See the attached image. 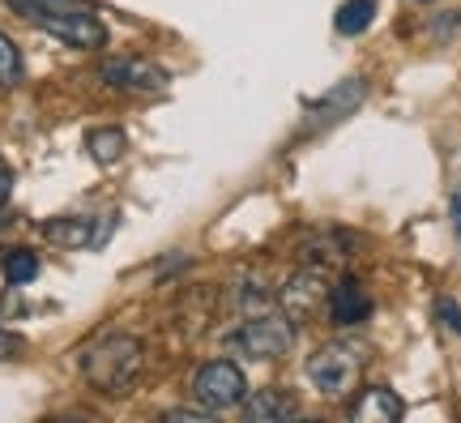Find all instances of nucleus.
<instances>
[{"mask_svg": "<svg viewBox=\"0 0 461 423\" xmlns=\"http://www.w3.org/2000/svg\"><path fill=\"white\" fill-rule=\"evenodd\" d=\"M5 278L14 282V287H26L39 278V257H34L31 248H9L5 253Z\"/></svg>", "mask_w": 461, "mask_h": 423, "instance_id": "nucleus-18", "label": "nucleus"}, {"mask_svg": "<svg viewBox=\"0 0 461 423\" xmlns=\"http://www.w3.org/2000/svg\"><path fill=\"white\" fill-rule=\"evenodd\" d=\"M325 308H330L333 326H363L367 317H372V295L363 291L359 278H338V282H330V299H325Z\"/></svg>", "mask_w": 461, "mask_h": 423, "instance_id": "nucleus-9", "label": "nucleus"}, {"mask_svg": "<svg viewBox=\"0 0 461 423\" xmlns=\"http://www.w3.org/2000/svg\"><path fill=\"white\" fill-rule=\"evenodd\" d=\"M240 410H244L248 423H286L299 415V402L282 390H248Z\"/></svg>", "mask_w": 461, "mask_h": 423, "instance_id": "nucleus-11", "label": "nucleus"}, {"mask_svg": "<svg viewBox=\"0 0 461 423\" xmlns=\"http://www.w3.org/2000/svg\"><path fill=\"white\" fill-rule=\"evenodd\" d=\"M363 98H367V82H363V78H346V82L333 86L321 103H312V112H308L312 115V120H308V129H321V124H338V120H346Z\"/></svg>", "mask_w": 461, "mask_h": 423, "instance_id": "nucleus-10", "label": "nucleus"}, {"mask_svg": "<svg viewBox=\"0 0 461 423\" xmlns=\"http://www.w3.org/2000/svg\"><path fill=\"white\" fill-rule=\"evenodd\" d=\"M22 78H26V60H22V51H17L14 39L0 31V90L22 86Z\"/></svg>", "mask_w": 461, "mask_h": 423, "instance_id": "nucleus-17", "label": "nucleus"}, {"mask_svg": "<svg viewBox=\"0 0 461 423\" xmlns=\"http://www.w3.org/2000/svg\"><path fill=\"white\" fill-rule=\"evenodd\" d=\"M453 231H457V240H461V193L453 197Z\"/></svg>", "mask_w": 461, "mask_h": 423, "instance_id": "nucleus-22", "label": "nucleus"}, {"mask_svg": "<svg viewBox=\"0 0 461 423\" xmlns=\"http://www.w3.org/2000/svg\"><path fill=\"white\" fill-rule=\"evenodd\" d=\"M26 351V342H22V334H9V329H0V363L5 359H14Z\"/></svg>", "mask_w": 461, "mask_h": 423, "instance_id": "nucleus-20", "label": "nucleus"}, {"mask_svg": "<svg viewBox=\"0 0 461 423\" xmlns=\"http://www.w3.org/2000/svg\"><path fill=\"white\" fill-rule=\"evenodd\" d=\"M376 17V0H342V9L333 17L338 34H363Z\"/></svg>", "mask_w": 461, "mask_h": 423, "instance_id": "nucleus-16", "label": "nucleus"}, {"mask_svg": "<svg viewBox=\"0 0 461 423\" xmlns=\"http://www.w3.org/2000/svg\"><path fill=\"white\" fill-rule=\"evenodd\" d=\"M193 398L205 410H235L248 398V376L235 359H210L193 376Z\"/></svg>", "mask_w": 461, "mask_h": 423, "instance_id": "nucleus-5", "label": "nucleus"}, {"mask_svg": "<svg viewBox=\"0 0 461 423\" xmlns=\"http://www.w3.org/2000/svg\"><path fill=\"white\" fill-rule=\"evenodd\" d=\"M99 78L112 90H129V95H163L171 82V73L146 56H112L99 65Z\"/></svg>", "mask_w": 461, "mask_h": 423, "instance_id": "nucleus-6", "label": "nucleus"}, {"mask_svg": "<svg viewBox=\"0 0 461 423\" xmlns=\"http://www.w3.org/2000/svg\"><path fill=\"white\" fill-rule=\"evenodd\" d=\"M299 342V321H291L282 308L261 312V317H244V326L227 334V351L244 359H282L291 355Z\"/></svg>", "mask_w": 461, "mask_h": 423, "instance_id": "nucleus-3", "label": "nucleus"}, {"mask_svg": "<svg viewBox=\"0 0 461 423\" xmlns=\"http://www.w3.org/2000/svg\"><path fill=\"white\" fill-rule=\"evenodd\" d=\"M124 150H129V133L124 129H90L86 133V154L95 159L99 167H112V163H120L124 159Z\"/></svg>", "mask_w": 461, "mask_h": 423, "instance_id": "nucleus-15", "label": "nucleus"}, {"mask_svg": "<svg viewBox=\"0 0 461 423\" xmlns=\"http://www.w3.org/2000/svg\"><path fill=\"white\" fill-rule=\"evenodd\" d=\"M9 193H14V167L0 159V206L9 201Z\"/></svg>", "mask_w": 461, "mask_h": 423, "instance_id": "nucleus-21", "label": "nucleus"}, {"mask_svg": "<svg viewBox=\"0 0 461 423\" xmlns=\"http://www.w3.org/2000/svg\"><path fill=\"white\" fill-rule=\"evenodd\" d=\"M115 231V214L103 218H86V214H65V218H51L43 223V240H51L56 248H99L107 235Z\"/></svg>", "mask_w": 461, "mask_h": 423, "instance_id": "nucleus-8", "label": "nucleus"}, {"mask_svg": "<svg viewBox=\"0 0 461 423\" xmlns=\"http://www.w3.org/2000/svg\"><path fill=\"white\" fill-rule=\"evenodd\" d=\"M436 317H440V326L448 329V334H457L461 338V308H457V299H436Z\"/></svg>", "mask_w": 461, "mask_h": 423, "instance_id": "nucleus-19", "label": "nucleus"}, {"mask_svg": "<svg viewBox=\"0 0 461 423\" xmlns=\"http://www.w3.org/2000/svg\"><path fill=\"white\" fill-rule=\"evenodd\" d=\"M5 5L17 17H26L31 26H39L43 34L68 43V48L99 51L107 43V26L86 0H5Z\"/></svg>", "mask_w": 461, "mask_h": 423, "instance_id": "nucleus-1", "label": "nucleus"}, {"mask_svg": "<svg viewBox=\"0 0 461 423\" xmlns=\"http://www.w3.org/2000/svg\"><path fill=\"white\" fill-rule=\"evenodd\" d=\"M325 299H330V274L321 265H303V270H295V274L282 282L278 308L291 321H308V317H316V312L325 308Z\"/></svg>", "mask_w": 461, "mask_h": 423, "instance_id": "nucleus-7", "label": "nucleus"}, {"mask_svg": "<svg viewBox=\"0 0 461 423\" xmlns=\"http://www.w3.org/2000/svg\"><path fill=\"white\" fill-rule=\"evenodd\" d=\"M350 253H355V235H346V231H325V235H316V240H308V244H303L308 265H321V270L342 265Z\"/></svg>", "mask_w": 461, "mask_h": 423, "instance_id": "nucleus-14", "label": "nucleus"}, {"mask_svg": "<svg viewBox=\"0 0 461 423\" xmlns=\"http://www.w3.org/2000/svg\"><path fill=\"white\" fill-rule=\"evenodd\" d=\"M230 299H235V312H240V317H261V312L278 308V291H274L261 274H240Z\"/></svg>", "mask_w": 461, "mask_h": 423, "instance_id": "nucleus-13", "label": "nucleus"}, {"mask_svg": "<svg viewBox=\"0 0 461 423\" xmlns=\"http://www.w3.org/2000/svg\"><path fill=\"white\" fill-rule=\"evenodd\" d=\"M402 398L393 390H384V385H367L359 390V398L350 402V419L355 423H397L402 419Z\"/></svg>", "mask_w": 461, "mask_h": 423, "instance_id": "nucleus-12", "label": "nucleus"}, {"mask_svg": "<svg viewBox=\"0 0 461 423\" xmlns=\"http://www.w3.org/2000/svg\"><path fill=\"white\" fill-rule=\"evenodd\" d=\"M363 363H367V355H363L359 346H350V342H325L316 355H308L303 372H308V381H312V390L321 398H350L363 376Z\"/></svg>", "mask_w": 461, "mask_h": 423, "instance_id": "nucleus-4", "label": "nucleus"}, {"mask_svg": "<svg viewBox=\"0 0 461 423\" xmlns=\"http://www.w3.org/2000/svg\"><path fill=\"white\" fill-rule=\"evenodd\" d=\"M141 363H146V342L132 338V334H112L82 355V376L99 393L112 398V393H124L141 376Z\"/></svg>", "mask_w": 461, "mask_h": 423, "instance_id": "nucleus-2", "label": "nucleus"}]
</instances>
